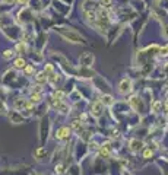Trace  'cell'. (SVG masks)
<instances>
[{
    "instance_id": "cell-1",
    "label": "cell",
    "mask_w": 168,
    "mask_h": 175,
    "mask_svg": "<svg viewBox=\"0 0 168 175\" xmlns=\"http://www.w3.org/2000/svg\"><path fill=\"white\" fill-rule=\"evenodd\" d=\"M56 32L64 38L67 42H72V44H85V38L76 32L75 29H72V28H66V26H57L56 28Z\"/></svg>"
},
{
    "instance_id": "cell-2",
    "label": "cell",
    "mask_w": 168,
    "mask_h": 175,
    "mask_svg": "<svg viewBox=\"0 0 168 175\" xmlns=\"http://www.w3.org/2000/svg\"><path fill=\"white\" fill-rule=\"evenodd\" d=\"M117 88H118V94L120 95H129L133 91V82L129 77H123L122 80L118 82V86Z\"/></svg>"
},
{
    "instance_id": "cell-3",
    "label": "cell",
    "mask_w": 168,
    "mask_h": 175,
    "mask_svg": "<svg viewBox=\"0 0 168 175\" xmlns=\"http://www.w3.org/2000/svg\"><path fill=\"white\" fill-rule=\"evenodd\" d=\"M104 104H102V101L101 99H98V101H95L94 104H92V106H91V111H89V114L92 115V117H95V118H100L101 115H102V113H104Z\"/></svg>"
},
{
    "instance_id": "cell-4",
    "label": "cell",
    "mask_w": 168,
    "mask_h": 175,
    "mask_svg": "<svg viewBox=\"0 0 168 175\" xmlns=\"http://www.w3.org/2000/svg\"><path fill=\"white\" fill-rule=\"evenodd\" d=\"M72 134V127H67V125H61L56 130V133H54V137L57 140H66L69 139Z\"/></svg>"
},
{
    "instance_id": "cell-5",
    "label": "cell",
    "mask_w": 168,
    "mask_h": 175,
    "mask_svg": "<svg viewBox=\"0 0 168 175\" xmlns=\"http://www.w3.org/2000/svg\"><path fill=\"white\" fill-rule=\"evenodd\" d=\"M94 60H95V57H94L92 53H83L79 57V63H81L82 67H91V66L94 64Z\"/></svg>"
},
{
    "instance_id": "cell-6",
    "label": "cell",
    "mask_w": 168,
    "mask_h": 175,
    "mask_svg": "<svg viewBox=\"0 0 168 175\" xmlns=\"http://www.w3.org/2000/svg\"><path fill=\"white\" fill-rule=\"evenodd\" d=\"M129 105H130L132 109H135V111H140V109H142V101L136 95H133V96L129 98Z\"/></svg>"
},
{
    "instance_id": "cell-7",
    "label": "cell",
    "mask_w": 168,
    "mask_h": 175,
    "mask_svg": "<svg viewBox=\"0 0 168 175\" xmlns=\"http://www.w3.org/2000/svg\"><path fill=\"white\" fill-rule=\"evenodd\" d=\"M8 115H9V118H10V121H12V123H15V124H19V123H23V117H22V111H18V109H15V111H10V113H8Z\"/></svg>"
},
{
    "instance_id": "cell-8",
    "label": "cell",
    "mask_w": 168,
    "mask_h": 175,
    "mask_svg": "<svg viewBox=\"0 0 168 175\" xmlns=\"http://www.w3.org/2000/svg\"><path fill=\"white\" fill-rule=\"evenodd\" d=\"M34 79H35V82H37L38 85L48 83V75H47L44 70H41V72H37V73H35V76H34Z\"/></svg>"
},
{
    "instance_id": "cell-9",
    "label": "cell",
    "mask_w": 168,
    "mask_h": 175,
    "mask_svg": "<svg viewBox=\"0 0 168 175\" xmlns=\"http://www.w3.org/2000/svg\"><path fill=\"white\" fill-rule=\"evenodd\" d=\"M143 147V143L140 142V140H136V139H133V140H130L129 142V149L132 150V152H139L140 149Z\"/></svg>"
},
{
    "instance_id": "cell-10",
    "label": "cell",
    "mask_w": 168,
    "mask_h": 175,
    "mask_svg": "<svg viewBox=\"0 0 168 175\" xmlns=\"http://www.w3.org/2000/svg\"><path fill=\"white\" fill-rule=\"evenodd\" d=\"M83 124H85V121H82L81 118L73 120L72 121V130H75L76 133H81V131L83 130Z\"/></svg>"
},
{
    "instance_id": "cell-11",
    "label": "cell",
    "mask_w": 168,
    "mask_h": 175,
    "mask_svg": "<svg viewBox=\"0 0 168 175\" xmlns=\"http://www.w3.org/2000/svg\"><path fill=\"white\" fill-rule=\"evenodd\" d=\"M13 67H15L16 70H23V69L27 67V61H25V58L18 57V58L13 61Z\"/></svg>"
},
{
    "instance_id": "cell-12",
    "label": "cell",
    "mask_w": 168,
    "mask_h": 175,
    "mask_svg": "<svg viewBox=\"0 0 168 175\" xmlns=\"http://www.w3.org/2000/svg\"><path fill=\"white\" fill-rule=\"evenodd\" d=\"M101 101H102V104H104L105 106H113V105H114V102H115V99H114L110 94L102 95V96H101Z\"/></svg>"
},
{
    "instance_id": "cell-13",
    "label": "cell",
    "mask_w": 168,
    "mask_h": 175,
    "mask_svg": "<svg viewBox=\"0 0 168 175\" xmlns=\"http://www.w3.org/2000/svg\"><path fill=\"white\" fill-rule=\"evenodd\" d=\"M66 96V92L61 89H57L51 94V101H63V98Z\"/></svg>"
},
{
    "instance_id": "cell-14",
    "label": "cell",
    "mask_w": 168,
    "mask_h": 175,
    "mask_svg": "<svg viewBox=\"0 0 168 175\" xmlns=\"http://www.w3.org/2000/svg\"><path fill=\"white\" fill-rule=\"evenodd\" d=\"M29 101H31L32 104L38 105V104L42 101V94H41V92H32V94L29 95Z\"/></svg>"
},
{
    "instance_id": "cell-15",
    "label": "cell",
    "mask_w": 168,
    "mask_h": 175,
    "mask_svg": "<svg viewBox=\"0 0 168 175\" xmlns=\"http://www.w3.org/2000/svg\"><path fill=\"white\" fill-rule=\"evenodd\" d=\"M82 9H83V12H89V10H94V9H95V2H94V0H83Z\"/></svg>"
},
{
    "instance_id": "cell-16",
    "label": "cell",
    "mask_w": 168,
    "mask_h": 175,
    "mask_svg": "<svg viewBox=\"0 0 168 175\" xmlns=\"http://www.w3.org/2000/svg\"><path fill=\"white\" fill-rule=\"evenodd\" d=\"M100 155L101 156H108L110 155V143H104L101 147H100Z\"/></svg>"
},
{
    "instance_id": "cell-17",
    "label": "cell",
    "mask_w": 168,
    "mask_h": 175,
    "mask_svg": "<svg viewBox=\"0 0 168 175\" xmlns=\"http://www.w3.org/2000/svg\"><path fill=\"white\" fill-rule=\"evenodd\" d=\"M27 50H28L27 41H20L18 45H16V51H18V53H27Z\"/></svg>"
},
{
    "instance_id": "cell-18",
    "label": "cell",
    "mask_w": 168,
    "mask_h": 175,
    "mask_svg": "<svg viewBox=\"0 0 168 175\" xmlns=\"http://www.w3.org/2000/svg\"><path fill=\"white\" fill-rule=\"evenodd\" d=\"M59 80H60V76H59L56 72H53V73H50V75H48V83H51V85H56Z\"/></svg>"
},
{
    "instance_id": "cell-19",
    "label": "cell",
    "mask_w": 168,
    "mask_h": 175,
    "mask_svg": "<svg viewBox=\"0 0 168 175\" xmlns=\"http://www.w3.org/2000/svg\"><path fill=\"white\" fill-rule=\"evenodd\" d=\"M44 155H47V150H45V147H38V149L34 152V156H35L37 159H41Z\"/></svg>"
},
{
    "instance_id": "cell-20",
    "label": "cell",
    "mask_w": 168,
    "mask_h": 175,
    "mask_svg": "<svg viewBox=\"0 0 168 175\" xmlns=\"http://www.w3.org/2000/svg\"><path fill=\"white\" fill-rule=\"evenodd\" d=\"M23 73H25V76H31L35 73V67H34V64H27V67L23 69Z\"/></svg>"
},
{
    "instance_id": "cell-21",
    "label": "cell",
    "mask_w": 168,
    "mask_h": 175,
    "mask_svg": "<svg viewBox=\"0 0 168 175\" xmlns=\"http://www.w3.org/2000/svg\"><path fill=\"white\" fill-rule=\"evenodd\" d=\"M162 106V102H159V101H154L152 104H151V111L152 113H159V108Z\"/></svg>"
},
{
    "instance_id": "cell-22",
    "label": "cell",
    "mask_w": 168,
    "mask_h": 175,
    "mask_svg": "<svg viewBox=\"0 0 168 175\" xmlns=\"http://www.w3.org/2000/svg\"><path fill=\"white\" fill-rule=\"evenodd\" d=\"M13 56H15V51H13V50H5V51L2 53V57H3L5 60H10Z\"/></svg>"
},
{
    "instance_id": "cell-23",
    "label": "cell",
    "mask_w": 168,
    "mask_h": 175,
    "mask_svg": "<svg viewBox=\"0 0 168 175\" xmlns=\"http://www.w3.org/2000/svg\"><path fill=\"white\" fill-rule=\"evenodd\" d=\"M44 72H45L47 75L53 73V72H54V66H53V64H50V63H47V64L44 66Z\"/></svg>"
},
{
    "instance_id": "cell-24",
    "label": "cell",
    "mask_w": 168,
    "mask_h": 175,
    "mask_svg": "<svg viewBox=\"0 0 168 175\" xmlns=\"http://www.w3.org/2000/svg\"><path fill=\"white\" fill-rule=\"evenodd\" d=\"M143 158H145V159H149V158H152L154 156V152L148 147V149H145V150H143V155H142Z\"/></svg>"
},
{
    "instance_id": "cell-25",
    "label": "cell",
    "mask_w": 168,
    "mask_h": 175,
    "mask_svg": "<svg viewBox=\"0 0 168 175\" xmlns=\"http://www.w3.org/2000/svg\"><path fill=\"white\" fill-rule=\"evenodd\" d=\"M5 114H8V109H6V105L0 101V115H5Z\"/></svg>"
},
{
    "instance_id": "cell-26",
    "label": "cell",
    "mask_w": 168,
    "mask_h": 175,
    "mask_svg": "<svg viewBox=\"0 0 168 175\" xmlns=\"http://www.w3.org/2000/svg\"><path fill=\"white\" fill-rule=\"evenodd\" d=\"M54 171H56V174H63L64 172V166L61 165V163H59V165H56V168H54Z\"/></svg>"
},
{
    "instance_id": "cell-27",
    "label": "cell",
    "mask_w": 168,
    "mask_h": 175,
    "mask_svg": "<svg viewBox=\"0 0 168 175\" xmlns=\"http://www.w3.org/2000/svg\"><path fill=\"white\" fill-rule=\"evenodd\" d=\"M79 118H81L82 121H86V118H88V114H86V113H83V114H81V115H79Z\"/></svg>"
},
{
    "instance_id": "cell-28",
    "label": "cell",
    "mask_w": 168,
    "mask_h": 175,
    "mask_svg": "<svg viewBox=\"0 0 168 175\" xmlns=\"http://www.w3.org/2000/svg\"><path fill=\"white\" fill-rule=\"evenodd\" d=\"M18 2V5H22V6H25L27 3H28V0H16Z\"/></svg>"
},
{
    "instance_id": "cell-29",
    "label": "cell",
    "mask_w": 168,
    "mask_h": 175,
    "mask_svg": "<svg viewBox=\"0 0 168 175\" xmlns=\"http://www.w3.org/2000/svg\"><path fill=\"white\" fill-rule=\"evenodd\" d=\"M164 108H165V111L168 113V101L165 99V102H164Z\"/></svg>"
},
{
    "instance_id": "cell-30",
    "label": "cell",
    "mask_w": 168,
    "mask_h": 175,
    "mask_svg": "<svg viewBox=\"0 0 168 175\" xmlns=\"http://www.w3.org/2000/svg\"><path fill=\"white\" fill-rule=\"evenodd\" d=\"M13 2H16V0H5V3H8V5H12Z\"/></svg>"
},
{
    "instance_id": "cell-31",
    "label": "cell",
    "mask_w": 168,
    "mask_h": 175,
    "mask_svg": "<svg viewBox=\"0 0 168 175\" xmlns=\"http://www.w3.org/2000/svg\"><path fill=\"white\" fill-rule=\"evenodd\" d=\"M165 99L168 101V91H167V95H165Z\"/></svg>"
}]
</instances>
